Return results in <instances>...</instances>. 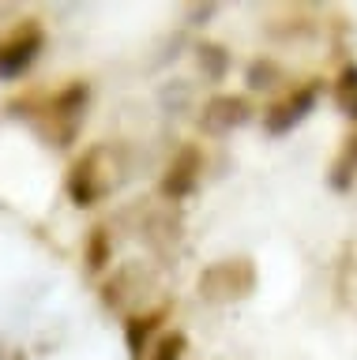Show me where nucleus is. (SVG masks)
<instances>
[{"mask_svg":"<svg viewBox=\"0 0 357 360\" xmlns=\"http://www.w3.org/2000/svg\"><path fill=\"white\" fill-rule=\"evenodd\" d=\"M256 289V266L249 259H222V263L207 266L199 274V297L226 304V300H241Z\"/></svg>","mask_w":357,"mask_h":360,"instance_id":"f257e3e1","label":"nucleus"},{"mask_svg":"<svg viewBox=\"0 0 357 360\" xmlns=\"http://www.w3.org/2000/svg\"><path fill=\"white\" fill-rule=\"evenodd\" d=\"M109 263V233L102 229V225H94L91 229V240H87V270L91 274H98Z\"/></svg>","mask_w":357,"mask_h":360,"instance_id":"9b49d317","label":"nucleus"},{"mask_svg":"<svg viewBox=\"0 0 357 360\" xmlns=\"http://www.w3.org/2000/svg\"><path fill=\"white\" fill-rule=\"evenodd\" d=\"M316 98H320V90L312 86V83H308V86H297L294 94H286L282 101H275V105L263 112V128L271 131V135H286V131H294L297 124L312 112Z\"/></svg>","mask_w":357,"mask_h":360,"instance_id":"20e7f679","label":"nucleus"},{"mask_svg":"<svg viewBox=\"0 0 357 360\" xmlns=\"http://www.w3.org/2000/svg\"><path fill=\"white\" fill-rule=\"evenodd\" d=\"M252 117L249 101H244L241 94H215L203 105V117H199V128L211 131V135H226L233 128H241L244 120Z\"/></svg>","mask_w":357,"mask_h":360,"instance_id":"423d86ee","label":"nucleus"},{"mask_svg":"<svg viewBox=\"0 0 357 360\" xmlns=\"http://www.w3.org/2000/svg\"><path fill=\"white\" fill-rule=\"evenodd\" d=\"M15 360H23V356H15Z\"/></svg>","mask_w":357,"mask_h":360,"instance_id":"2eb2a0df","label":"nucleus"},{"mask_svg":"<svg viewBox=\"0 0 357 360\" xmlns=\"http://www.w3.org/2000/svg\"><path fill=\"white\" fill-rule=\"evenodd\" d=\"M199 64H203L215 79H222L226 75V49H218V45H199Z\"/></svg>","mask_w":357,"mask_h":360,"instance_id":"ddd939ff","label":"nucleus"},{"mask_svg":"<svg viewBox=\"0 0 357 360\" xmlns=\"http://www.w3.org/2000/svg\"><path fill=\"white\" fill-rule=\"evenodd\" d=\"M46 45V34H42L38 22H23L0 41V79H19L35 64V56Z\"/></svg>","mask_w":357,"mask_h":360,"instance_id":"7ed1b4c3","label":"nucleus"},{"mask_svg":"<svg viewBox=\"0 0 357 360\" xmlns=\"http://www.w3.org/2000/svg\"><path fill=\"white\" fill-rule=\"evenodd\" d=\"M158 323H162V311H147V315H136V319H128V323H125V345H128V356L143 360V356L151 353L147 342H151V334L158 330Z\"/></svg>","mask_w":357,"mask_h":360,"instance_id":"0eeeda50","label":"nucleus"},{"mask_svg":"<svg viewBox=\"0 0 357 360\" xmlns=\"http://www.w3.org/2000/svg\"><path fill=\"white\" fill-rule=\"evenodd\" d=\"M102 158H106L102 146H91V150H87L80 162L72 165V173H68V195H72L75 207H94V202L109 191V184H113V176L102 173V165H98Z\"/></svg>","mask_w":357,"mask_h":360,"instance_id":"f03ea898","label":"nucleus"},{"mask_svg":"<svg viewBox=\"0 0 357 360\" xmlns=\"http://www.w3.org/2000/svg\"><path fill=\"white\" fill-rule=\"evenodd\" d=\"M353 169H357V135H350V139L342 143V154L334 158V165H331V184L339 188V191L350 188Z\"/></svg>","mask_w":357,"mask_h":360,"instance_id":"1a4fd4ad","label":"nucleus"},{"mask_svg":"<svg viewBox=\"0 0 357 360\" xmlns=\"http://www.w3.org/2000/svg\"><path fill=\"white\" fill-rule=\"evenodd\" d=\"M87 105V83H72L68 90H61L57 98H53V117H68L75 120Z\"/></svg>","mask_w":357,"mask_h":360,"instance_id":"9d476101","label":"nucleus"},{"mask_svg":"<svg viewBox=\"0 0 357 360\" xmlns=\"http://www.w3.org/2000/svg\"><path fill=\"white\" fill-rule=\"evenodd\" d=\"M334 101H339V109L346 117L357 120V64H346L339 79H334Z\"/></svg>","mask_w":357,"mask_h":360,"instance_id":"6e6552de","label":"nucleus"},{"mask_svg":"<svg viewBox=\"0 0 357 360\" xmlns=\"http://www.w3.org/2000/svg\"><path fill=\"white\" fill-rule=\"evenodd\" d=\"M199 173H203V158H199L196 146H184V150H177V158L170 162L162 176V195L165 199H188L199 184Z\"/></svg>","mask_w":357,"mask_h":360,"instance_id":"39448f33","label":"nucleus"},{"mask_svg":"<svg viewBox=\"0 0 357 360\" xmlns=\"http://www.w3.org/2000/svg\"><path fill=\"white\" fill-rule=\"evenodd\" d=\"M184 349H188V338H184L181 330H173V334L158 338V345L147 353V360H181Z\"/></svg>","mask_w":357,"mask_h":360,"instance_id":"f8f14e48","label":"nucleus"},{"mask_svg":"<svg viewBox=\"0 0 357 360\" xmlns=\"http://www.w3.org/2000/svg\"><path fill=\"white\" fill-rule=\"evenodd\" d=\"M275 75H278V68H275L271 60H256V64L249 68V86H252V90H263V86H271Z\"/></svg>","mask_w":357,"mask_h":360,"instance_id":"4468645a","label":"nucleus"}]
</instances>
